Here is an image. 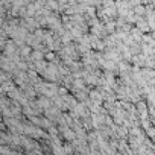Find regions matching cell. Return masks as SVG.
I'll list each match as a JSON object with an SVG mask.
<instances>
[{
	"label": "cell",
	"mask_w": 155,
	"mask_h": 155,
	"mask_svg": "<svg viewBox=\"0 0 155 155\" xmlns=\"http://www.w3.org/2000/svg\"><path fill=\"white\" fill-rule=\"evenodd\" d=\"M137 28H138V29H141L143 32H146V31H149V29H150L149 23H147V21H144L140 15H138V18H137Z\"/></svg>",
	"instance_id": "cell-1"
},
{
	"label": "cell",
	"mask_w": 155,
	"mask_h": 155,
	"mask_svg": "<svg viewBox=\"0 0 155 155\" xmlns=\"http://www.w3.org/2000/svg\"><path fill=\"white\" fill-rule=\"evenodd\" d=\"M141 29H131V37L135 40V41H141L143 40V35H141Z\"/></svg>",
	"instance_id": "cell-2"
},
{
	"label": "cell",
	"mask_w": 155,
	"mask_h": 155,
	"mask_svg": "<svg viewBox=\"0 0 155 155\" xmlns=\"http://www.w3.org/2000/svg\"><path fill=\"white\" fill-rule=\"evenodd\" d=\"M90 96H91V101H93V102H96V104H101V102H102V97H104L99 91H91V94H90Z\"/></svg>",
	"instance_id": "cell-3"
},
{
	"label": "cell",
	"mask_w": 155,
	"mask_h": 155,
	"mask_svg": "<svg viewBox=\"0 0 155 155\" xmlns=\"http://www.w3.org/2000/svg\"><path fill=\"white\" fill-rule=\"evenodd\" d=\"M5 52H6V55L14 56L15 55V46H14V43H8V46L5 47Z\"/></svg>",
	"instance_id": "cell-4"
},
{
	"label": "cell",
	"mask_w": 155,
	"mask_h": 155,
	"mask_svg": "<svg viewBox=\"0 0 155 155\" xmlns=\"http://www.w3.org/2000/svg\"><path fill=\"white\" fill-rule=\"evenodd\" d=\"M134 11H135V14H137V15H143V14H147V9H146L144 6H140V5H137V6L134 8Z\"/></svg>",
	"instance_id": "cell-5"
},
{
	"label": "cell",
	"mask_w": 155,
	"mask_h": 155,
	"mask_svg": "<svg viewBox=\"0 0 155 155\" xmlns=\"http://www.w3.org/2000/svg\"><path fill=\"white\" fill-rule=\"evenodd\" d=\"M31 59H34V61H41L43 59V52H34V53H31Z\"/></svg>",
	"instance_id": "cell-6"
},
{
	"label": "cell",
	"mask_w": 155,
	"mask_h": 155,
	"mask_svg": "<svg viewBox=\"0 0 155 155\" xmlns=\"http://www.w3.org/2000/svg\"><path fill=\"white\" fill-rule=\"evenodd\" d=\"M47 6H49L50 9H58V11H59V8H61V5H58L55 0H47Z\"/></svg>",
	"instance_id": "cell-7"
},
{
	"label": "cell",
	"mask_w": 155,
	"mask_h": 155,
	"mask_svg": "<svg viewBox=\"0 0 155 155\" xmlns=\"http://www.w3.org/2000/svg\"><path fill=\"white\" fill-rule=\"evenodd\" d=\"M20 53H21L23 56H26V58H29V56H31V49H29V46H25V47H21V50H20Z\"/></svg>",
	"instance_id": "cell-8"
},
{
	"label": "cell",
	"mask_w": 155,
	"mask_h": 155,
	"mask_svg": "<svg viewBox=\"0 0 155 155\" xmlns=\"http://www.w3.org/2000/svg\"><path fill=\"white\" fill-rule=\"evenodd\" d=\"M62 134H64V137H65V138H68V140H73V137H74L73 131H70V129H64V131H62Z\"/></svg>",
	"instance_id": "cell-9"
},
{
	"label": "cell",
	"mask_w": 155,
	"mask_h": 155,
	"mask_svg": "<svg viewBox=\"0 0 155 155\" xmlns=\"http://www.w3.org/2000/svg\"><path fill=\"white\" fill-rule=\"evenodd\" d=\"M38 105H41L43 108H47V107H50V102L47 99H40L38 101Z\"/></svg>",
	"instance_id": "cell-10"
},
{
	"label": "cell",
	"mask_w": 155,
	"mask_h": 155,
	"mask_svg": "<svg viewBox=\"0 0 155 155\" xmlns=\"http://www.w3.org/2000/svg\"><path fill=\"white\" fill-rule=\"evenodd\" d=\"M114 26H116V25H114V23H113V21H111V23H110V21H108V23H107V26H105V28H107V31H110V34H113V31H114Z\"/></svg>",
	"instance_id": "cell-11"
},
{
	"label": "cell",
	"mask_w": 155,
	"mask_h": 155,
	"mask_svg": "<svg viewBox=\"0 0 155 155\" xmlns=\"http://www.w3.org/2000/svg\"><path fill=\"white\" fill-rule=\"evenodd\" d=\"M46 58H47V59H50V61H52V59H53V58H55V56H53V53H47V55H46Z\"/></svg>",
	"instance_id": "cell-12"
},
{
	"label": "cell",
	"mask_w": 155,
	"mask_h": 155,
	"mask_svg": "<svg viewBox=\"0 0 155 155\" xmlns=\"http://www.w3.org/2000/svg\"><path fill=\"white\" fill-rule=\"evenodd\" d=\"M38 2H41V3H43V2H44V0H38Z\"/></svg>",
	"instance_id": "cell-13"
}]
</instances>
